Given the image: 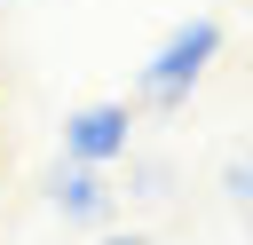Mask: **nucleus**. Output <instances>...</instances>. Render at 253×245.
Wrapping results in <instances>:
<instances>
[{"label": "nucleus", "mask_w": 253, "mask_h": 245, "mask_svg": "<svg viewBox=\"0 0 253 245\" xmlns=\"http://www.w3.org/2000/svg\"><path fill=\"white\" fill-rule=\"evenodd\" d=\"M221 190H229V198H237V205H253V150H245V158H229V166H221Z\"/></svg>", "instance_id": "nucleus-4"}, {"label": "nucleus", "mask_w": 253, "mask_h": 245, "mask_svg": "<svg viewBox=\"0 0 253 245\" xmlns=\"http://www.w3.org/2000/svg\"><path fill=\"white\" fill-rule=\"evenodd\" d=\"M221 55V24L213 16H190V24H174L166 40H158V55L134 71V103H150V111H182L190 103V87L206 79V63Z\"/></svg>", "instance_id": "nucleus-1"}, {"label": "nucleus", "mask_w": 253, "mask_h": 245, "mask_svg": "<svg viewBox=\"0 0 253 245\" xmlns=\"http://www.w3.org/2000/svg\"><path fill=\"white\" fill-rule=\"evenodd\" d=\"M126 142H134L126 103H79L63 119V158H79V166H111V158H126Z\"/></svg>", "instance_id": "nucleus-2"}, {"label": "nucleus", "mask_w": 253, "mask_h": 245, "mask_svg": "<svg viewBox=\"0 0 253 245\" xmlns=\"http://www.w3.org/2000/svg\"><path fill=\"white\" fill-rule=\"evenodd\" d=\"M103 245H142V237H134V229H126V237H103Z\"/></svg>", "instance_id": "nucleus-6"}, {"label": "nucleus", "mask_w": 253, "mask_h": 245, "mask_svg": "<svg viewBox=\"0 0 253 245\" xmlns=\"http://www.w3.org/2000/svg\"><path fill=\"white\" fill-rule=\"evenodd\" d=\"M134 198H166V166H134Z\"/></svg>", "instance_id": "nucleus-5"}, {"label": "nucleus", "mask_w": 253, "mask_h": 245, "mask_svg": "<svg viewBox=\"0 0 253 245\" xmlns=\"http://www.w3.org/2000/svg\"><path fill=\"white\" fill-rule=\"evenodd\" d=\"M47 198H55V213H63L71 229H103V221H111V182H103V166L63 158L55 182H47Z\"/></svg>", "instance_id": "nucleus-3"}]
</instances>
